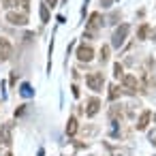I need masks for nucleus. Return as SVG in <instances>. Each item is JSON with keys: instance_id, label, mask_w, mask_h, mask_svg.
I'll use <instances>...</instances> for the list:
<instances>
[{"instance_id": "nucleus-10", "label": "nucleus", "mask_w": 156, "mask_h": 156, "mask_svg": "<svg viewBox=\"0 0 156 156\" xmlns=\"http://www.w3.org/2000/svg\"><path fill=\"white\" fill-rule=\"evenodd\" d=\"M101 26V13H92L90 15V22H88V28L90 30H96Z\"/></svg>"}, {"instance_id": "nucleus-19", "label": "nucleus", "mask_w": 156, "mask_h": 156, "mask_svg": "<svg viewBox=\"0 0 156 156\" xmlns=\"http://www.w3.org/2000/svg\"><path fill=\"white\" fill-rule=\"evenodd\" d=\"M22 2V7H24V11H28V7H30V0H20Z\"/></svg>"}, {"instance_id": "nucleus-16", "label": "nucleus", "mask_w": 156, "mask_h": 156, "mask_svg": "<svg viewBox=\"0 0 156 156\" xmlns=\"http://www.w3.org/2000/svg\"><path fill=\"white\" fill-rule=\"evenodd\" d=\"M118 94H120V88H118V86H111V92H109V98H111V101H115V98H118Z\"/></svg>"}, {"instance_id": "nucleus-18", "label": "nucleus", "mask_w": 156, "mask_h": 156, "mask_svg": "<svg viewBox=\"0 0 156 156\" xmlns=\"http://www.w3.org/2000/svg\"><path fill=\"white\" fill-rule=\"evenodd\" d=\"M15 2H17V0H5V5H2V7H5V9H13Z\"/></svg>"}, {"instance_id": "nucleus-8", "label": "nucleus", "mask_w": 156, "mask_h": 156, "mask_svg": "<svg viewBox=\"0 0 156 156\" xmlns=\"http://www.w3.org/2000/svg\"><path fill=\"white\" fill-rule=\"evenodd\" d=\"M150 118H152V111H150V109H145V111L139 115V120H137V130H145V128H147Z\"/></svg>"}, {"instance_id": "nucleus-20", "label": "nucleus", "mask_w": 156, "mask_h": 156, "mask_svg": "<svg viewBox=\"0 0 156 156\" xmlns=\"http://www.w3.org/2000/svg\"><path fill=\"white\" fill-rule=\"evenodd\" d=\"M101 2H105V7H109V2H111V0H101Z\"/></svg>"}, {"instance_id": "nucleus-12", "label": "nucleus", "mask_w": 156, "mask_h": 156, "mask_svg": "<svg viewBox=\"0 0 156 156\" xmlns=\"http://www.w3.org/2000/svg\"><path fill=\"white\" fill-rule=\"evenodd\" d=\"M113 75H115L118 79H122V77H124V69H122V64H120V62H115V64H113Z\"/></svg>"}, {"instance_id": "nucleus-3", "label": "nucleus", "mask_w": 156, "mask_h": 156, "mask_svg": "<svg viewBox=\"0 0 156 156\" xmlns=\"http://www.w3.org/2000/svg\"><path fill=\"white\" fill-rule=\"evenodd\" d=\"M7 22L13 24V26H26V24H28V15H26V13L9 11V13H7Z\"/></svg>"}, {"instance_id": "nucleus-9", "label": "nucleus", "mask_w": 156, "mask_h": 156, "mask_svg": "<svg viewBox=\"0 0 156 156\" xmlns=\"http://www.w3.org/2000/svg\"><path fill=\"white\" fill-rule=\"evenodd\" d=\"M122 83H124V88H126L128 92H135V90H137V77H135V75H124V77H122Z\"/></svg>"}, {"instance_id": "nucleus-6", "label": "nucleus", "mask_w": 156, "mask_h": 156, "mask_svg": "<svg viewBox=\"0 0 156 156\" xmlns=\"http://www.w3.org/2000/svg\"><path fill=\"white\" fill-rule=\"evenodd\" d=\"M77 58H79L81 62H90V60L94 58V49H92L90 45H81V47L77 49Z\"/></svg>"}, {"instance_id": "nucleus-21", "label": "nucleus", "mask_w": 156, "mask_h": 156, "mask_svg": "<svg viewBox=\"0 0 156 156\" xmlns=\"http://www.w3.org/2000/svg\"><path fill=\"white\" fill-rule=\"evenodd\" d=\"M5 156H13V154H11V152H7V154H5Z\"/></svg>"}, {"instance_id": "nucleus-2", "label": "nucleus", "mask_w": 156, "mask_h": 156, "mask_svg": "<svg viewBox=\"0 0 156 156\" xmlns=\"http://www.w3.org/2000/svg\"><path fill=\"white\" fill-rule=\"evenodd\" d=\"M128 30H130V26H128V24H122V26L113 32V41H111V45H113V47H120V45L124 43V39H126Z\"/></svg>"}, {"instance_id": "nucleus-13", "label": "nucleus", "mask_w": 156, "mask_h": 156, "mask_svg": "<svg viewBox=\"0 0 156 156\" xmlns=\"http://www.w3.org/2000/svg\"><path fill=\"white\" fill-rule=\"evenodd\" d=\"M147 32H150V26H147V24H141L137 34H139V39H145V37H147Z\"/></svg>"}, {"instance_id": "nucleus-4", "label": "nucleus", "mask_w": 156, "mask_h": 156, "mask_svg": "<svg viewBox=\"0 0 156 156\" xmlns=\"http://www.w3.org/2000/svg\"><path fill=\"white\" fill-rule=\"evenodd\" d=\"M11 128H13L11 122H7L2 128H0V143H2V145H11V141H13V137H11Z\"/></svg>"}, {"instance_id": "nucleus-5", "label": "nucleus", "mask_w": 156, "mask_h": 156, "mask_svg": "<svg viewBox=\"0 0 156 156\" xmlns=\"http://www.w3.org/2000/svg\"><path fill=\"white\" fill-rule=\"evenodd\" d=\"M9 56H11V43H9V39L0 37V62H7Z\"/></svg>"}, {"instance_id": "nucleus-14", "label": "nucleus", "mask_w": 156, "mask_h": 156, "mask_svg": "<svg viewBox=\"0 0 156 156\" xmlns=\"http://www.w3.org/2000/svg\"><path fill=\"white\" fill-rule=\"evenodd\" d=\"M98 58H101V62H107V60H109V45H105V47L101 49V56H98Z\"/></svg>"}, {"instance_id": "nucleus-1", "label": "nucleus", "mask_w": 156, "mask_h": 156, "mask_svg": "<svg viewBox=\"0 0 156 156\" xmlns=\"http://www.w3.org/2000/svg\"><path fill=\"white\" fill-rule=\"evenodd\" d=\"M86 83H88L90 90L101 92V90H103V83H105V77H103V73H90V75L86 77Z\"/></svg>"}, {"instance_id": "nucleus-7", "label": "nucleus", "mask_w": 156, "mask_h": 156, "mask_svg": "<svg viewBox=\"0 0 156 156\" xmlns=\"http://www.w3.org/2000/svg\"><path fill=\"white\" fill-rule=\"evenodd\" d=\"M98 107H101V101H98L96 96L88 98V109H86V115H88V118H94V115L98 113Z\"/></svg>"}, {"instance_id": "nucleus-11", "label": "nucleus", "mask_w": 156, "mask_h": 156, "mask_svg": "<svg viewBox=\"0 0 156 156\" xmlns=\"http://www.w3.org/2000/svg\"><path fill=\"white\" fill-rule=\"evenodd\" d=\"M77 133V120L75 118H69V122H66V135H75Z\"/></svg>"}, {"instance_id": "nucleus-17", "label": "nucleus", "mask_w": 156, "mask_h": 156, "mask_svg": "<svg viewBox=\"0 0 156 156\" xmlns=\"http://www.w3.org/2000/svg\"><path fill=\"white\" fill-rule=\"evenodd\" d=\"M22 94H24V96H30V94H32V90H30V86H28V83H24V86H22Z\"/></svg>"}, {"instance_id": "nucleus-15", "label": "nucleus", "mask_w": 156, "mask_h": 156, "mask_svg": "<svg viewBox=\"0 0 156 156\" xmlns=\"http://www.w3.org/2000/svg\"><path fill=\"white\" fill-rule=\"evenodd\" d=\"M41 20H43V22H49V11H47V5H41Z\"/></svg>"}]
</instances>
